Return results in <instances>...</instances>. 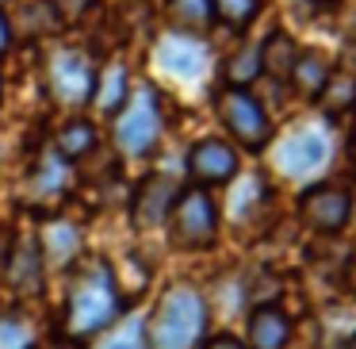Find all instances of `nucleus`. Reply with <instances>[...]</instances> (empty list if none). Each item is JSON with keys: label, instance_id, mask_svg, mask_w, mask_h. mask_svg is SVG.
<instances>
[{"label": "nucleus", "instance_id": "nucleus-1", "mask_svg": "<svg viewBox=\"0 0 356 349\" xmlns=\"http://www.w3.org/2000/svg\"><path fill=\"white\" fill-rule=\"evenodd\" d=\"M119 303L123 300H119V292H115L111 269L104 261H88L70 288L65 330H70L73 338H92V334H100L104 326L119 315Z\"/></svg>", "mask_w": 356, "mask_h": 349}, {"label": "nucleus", "instance_id": "nucleus-2", "mask_svg": "<svg viewBox=\"0 0 356 349\" xmlns=\"http://www.w3.org/2000/svg\"><path fill=\"white\" fill-rule=\"evenodd\" d=\"M203 326H207V311H203L200 292L180 284L165 292L154 326H149V341H154V349H192Z\"/></svg>", "mask_w": 356, "mask_h": 349}, {"label": "nucleus", "instance_id": "nucleus-3", "mask_svg": "<svg viewBox=\"0 0 356 349\" xmlns=\"http://www.w3.org/2000/svg\"><path fill=\"white\" fill-rule=\"evenodd\" d=\"M172 242L180 249H207L218 231V211L203 188H188L172 203Z\"/></svg>", "mask_w": 356, "mask_h": 349}, {"label": "nucleus", "instance_id": "nucleus-4", "mask_svg": "<svg viewBox=\"0 0 356 349\" xmlns=\"http://www.w3.org/2000/svg\"><path fill=\"white\" fill-rule=\"evenodd\" d=\"M218 116H222L226 131L241 142L245 150H264L272 139V127L264 108L245 93V88H222L218 93Z\"/></svg>", "mask_w": 356, "mask_h": 349}, {"label": "nucleus", "instance_id": "nucleus-5", "mask_svg": "<svg viewBox=\"0 0 356 349\" xmlns=\"http://www.w3.org/2000/svg\"><path fill=\"white\" fill-rule=\"evenodd\" d=\"M157 131H161V116H157V96L154 88H134L127 111L119 116L115 127V142L123 154H146L157 142Z\"/></svg>", "mask_w": 356, "mask_h": 349}, {"label": "nucleus", "instance_id": "nucleus-6", "mask_svg": "<svg viewBox=\"0 0 356 349\" xmlns=\"http://www.w3.org/2000/svg\"><path fill=\"white\" fill-rule=\"evenodd\" d=\"M299 215L307 219L314 231L337 234L341 226L353 219V196H348L345 188H333V185H314V188H307V192H302Z\"/></svg>", "mask_w": 356, "mask_h": 349}, {"label": "nucleus", "instance_id": "nucleus-7", "mask_svg": "<svg viewBox=\"0 0 356 349\" xmlns=\"http://www.w3.org/2000/svg\"><path fill=\"white\" fill-rule=\"evenodd\" d=\"M92 65L77 50H58L50 58V88L62 104H85L92 96Z\"/></svg>", "mask_w": 356, "mask_h": 349}, {"label": "nucleus", "instance_id": "nucleus-8", "mask_svg": "<svg viewBox=\"0 0 356 349\" xmlns=\"http://www.w3.org/2000/svg\"><path fill=\"white\" fill-rule=\"evenodd\" d=\"M188 173L200 185H226L238 173V154H234V146H226L218 139H203L188 154Z\"/></svg>", "mask_w": 356, "mask_h": 349}, {"label": "nucleus", "instance_id": "nucleus-9", "mask_svg": "<svg viewBox=\"0 0 356 349\" xmlns=\"http://www.w3.org/2000/svg\"><path fill=\"white\" fill-rule=\"evenodd\" d=\"M325 154H330V146H325L322 131H295L291 139L276 150V165L287 177H307V173H314L318 165L325 162Z\"/></svg>", "mask_w": 356, "mask_h": 349}, {"label": "nucleus", "instance_id": "nucleus-10", "mask_svg": "<svg viewBox=\"0 0 356 349\" xmlns=\"http://www.w3.org/2000/svg\"><path fill=\"white\" fill-rule=\"evenodd\" d=\"M177 196L180 192H177V185H172L169 177H149L146 185L138 188V200H134V223H138V226L161 223V219L172 211Z\"/></svg>", "mask_w": 356, "mask_h": 349}, {"label": "nucleus", "instance_id": "nucleus-11", "mask_svg": "<svg viewBox=\"0 0 356 349\" xmlns=\"http://www.w3.org/2000/svg\"><path fill=\"white\" fill-rule=\"evenodd\" d=\"M157 62L177 77H200L203 73V47L188 35H172L157 47Z\"/></svg>", "mask_w": 356, "mask_h": 349}, {"label": "nucleus", "instance_id": "nucleus-12", "mask_svg": "<svg viewBox=\"0 0 356 349\" xmlns=\"http://www.w3.org/2000/svg\"><path fill=\"white\" fill-rule=\"evenodd\" d=\"M291 338V323L280 307H257L249 318V346L253 349H284Z\"/></svg>", "mask_w": 356, "mask_h": 349}, {"label": "nucleus", "instance_id": "nucleus-13", "mask_svg": "<svg viewBox=\"0 0 356 349\" xmlns=\"http://www.w3.org/2000/svg\"><path fill=\"white\" fill-rule=\"evenodd\" d=\"M330 77H333V65L322 50H299V62H295V70H291V85L299 88V96L318 100Z\"/></svg>", "mask_w": 356, "mask_h": 349}, {"label": "nucleus", "instance_id": "nucleus-14", "mask_svg": "<svg viewBox=\"0 0 356 349\" xmlns=\"http://www.w3.org/2000/svg\"><path fill=\"white\" fill-rule=\"evenodd\" d=\"M8 280L12 288H19V292H35V288L42 284V249L35 246L31 238H24L19 246H12V257H8Z\"/></svg>", "mask_w": 356, "mask_h": 349}, {"label": "nucleus", "instance_id": "nucleus-15", "mask_svg": "<svg viewBox=\"0 0 356 349\" xmlns=\"http://www.w3.org/2000/svg\"><path fill=\"white\" fill-rule=\"evenodd\" d=\"M295 62H299V42L291 39L287 31H272L261 47V70H268L272 77H291Z\"/></svg>", "mask_w": 356, "mask_h": 349}, {"label": "nucleus", "instance_id": "nucleus-16", "mask_svg": "<svg viewBox=\"0 0 356 349\" xmlns=\"http://www.w3.org/2000/svg\"><path fill=\"white\" fill-rule=\"evenodd\" d=\"M318 100H322L325 116H341V111L356 108V77H348V73H333V77L325 81V88H322Z\"/></svg>", "mask_w": 356, "mask_h": 349}, {"label": "nucleus", "instance_id": "nucleus-17", "mask_svg": "<svg viewBox=\"0 0 356 349\" xmlns=\"http://www.w3.org/2000/svg\"><path fill=\"white\" fill-rule=\"evenodd\" d=\"M169 16L184 31H203L215 12H211V0H169Z\"/></svg>", "mask_w": 356, "mask_h": 349}, {"label": "nucleus", "instance_id": "nucleus-18", "mask_svg": "<svg viewBox=\"0 0 356 349\" xmlns=\"http://www.w3.org/2000/svg\"><path fill=\"white\" fill-rule=\"evenodd\" d=\"M127 100V70L123 65H108L100 77V88H96V104L104 111H119Z\"/></svg>", "mask_w": 356, "mask_h": 349}, {"label": "nucleus", "instance_id": "nucleus-19", "mask_svg": "<svg viewBox=\"0 0 356 349\" xmlns=\"http://www.w3.org/2000/svg\"><path fill=\"white\" fill-rule=\"evenodd\" d=\"M257 73H261V50H257V47H241L238 54L226 62V81H230V88L249 85Z\"/></svg>", "mask_w": 356, "mask_h": 349}, {"label": "nucleus", "instance_id": "nucleus-20", "mask_svg": "<svg viewBox=\"0 0 356 349\" xmlns=\"http://www.w3.org/2000/svg\"><path fill=\"white\" fill-rule=\"evenodd\" d=\"M92 146H96V134L88 123H70L58 134V154L62 157H85Z\"/></svg>", "mask_w": 356, "mask_h": 349}, {"label": "nucleus", "instance_id": "nucleus-21", "mask_svg": "<svg viewBox=\"0 0 356 349\" xmlns=\"http://www.w3.org/2000/svg\"><path fill=\"white\" fill-rule=\"evenodd\" d=\"M211 12L230 27H245L261 12V0H211Z\"/></svg>", "mask_w": 356, "mask_h": 349}, {"label": "nucleus", "instance_id": "nucleus-22", "mask_svg": "<svg viewBox=\"0 0 356 349\" xmlns=\"http://www.w3.org/2000/svg\"><path fill=\"white\" fill-rule=\"evenodd\" d=\"M0 349H31V326L19 315L0 318Z\"/></svg>", "mask_w": 356, "mask_h": 349}, {"label": "nucleus", "instance_id": "nucleus-23", "mask_svg": "<svg viewBox=\"0 0 356 349\" xmlns=\"http://www.w3.org/2000/svg\"><path fill=\"white\" fill-rule=\"evenodd\" d=\"M24 20H31V35H39V31H58V27H62V16H58L54 0H35V4H27V8H24Z\"/></svg>", "mask_w": 356, "mask_h": 349}, {"label": "nucleus", "instance_id": "nucleus-24", "mask_svg": "<svg viewBox=\"0 0 356 349\" xmlns=\"http://www.w3.org/2000/svg\"><path fill=\"white\" fill-rule=\"evenodd\" d=\"M146 341H142V323L138 318H127L119 330H111L108 338L100 341V349H142Z\"/></svg>", "mask_w": 356, "mask_h": 349}, {"label": "nucleus", "instance_id": "nucleus-25", "mask_svg": "<svg viewBox=\"0 0 356 349\" xmlns=\"http://www.w3.org/2000/svg\"><path fill=\"white\" fill-rule=\"evenodd\" d=\"M42 246L54 249L58 257H65L70 249H77V231H73L70 223H54V226L47 231V238H42Z\"/></svg>", "mask_w": 356, "mask_h": 349}, {"label": "nucleus", "instance_id": "nucleus-26", "mask_svg": "<svg viewBox=\"0 0 356 349\" xmlns=\"http://www.w3.org/2000/svg\"><path fill=\"white\" fill-rule=\"evenodd\" d=\"M203 349H245V346H241L238 338H230V334H218V338H211Z\"/></svg>", "mask_w": 356, "mask_h": 349}, {"label": "nucleus", "instance_id": "nucleus-27", "mask_svg": "<svg viewBox=\"0 0 356 349\" xmlns=\"http://www.w3.org/2000/svg\"><path fill=\"white\" fill-rule=\"evenodd\" d=\"M8 257H12V234L4 231V226H0V269L8 265Z\"/></svg>", "mask_w": 356, "mask_h": 349}, {"label": "nucleus", "instance_id": "nucleus-28", "mask_svg": "<svg viewBox=\"0 0 356 349\" xmlns=\"http://www.w3.org/2000/svg\"><path fill=\"white\" fill-rule=\"evenodd\" d=\"M8 42H12V27H8V20L0 16V54L8 50Z\"/></svg>", "mask_w": 356, "mask_h": 349}, {"label": "nucleus", "instance_id": "nucleus-29", "mask_svg": "<svg viewBox=\"0 0 356 349\" xmlns=\"http://www.w3.org/2000/svg\"><path fill=\"white\" fill-rule=\"evenodd\" d=\"M337 349H356V334H353V338H348V341H341Z\"/></svg>", "mask_w": 356, "mask_h": 349}, {"label": "nucleus", "instance_id": "nucleus-30", "mask_svg": "<svg viewBox=\"0 0 356 349\" xmlns=\"http://www.w3.org/2000/svg\"><path fill=\"white\" fill-rule=\"evenodd\" d=\"M54 349H77L73 341H54Z\"/></svg>", "mask_w": 356, "mask_h": 349}, {"label": "nucleus", "instance_id": "nucleus-31", "mask_svg": "<svg viewBox=\"0 0 356 349\" xmlns=\"http://www.w3.org/2000/svg\"><path fill=\"white\" fill-rule=\"evenodd\" d=\"M314 4H337V0H314Z\"/></svg>", "mask_w": 356, "mask_h": 349}, {"label": "nucleus", "instance_id": "nucleus-32", "mask_svg": "<svg viewBox=\"0 0 356 349\" xmlns=\"http://www.w3.org/2000/svg\"><path fill=\"white\" fill-rule=\"evenodd\" d=\"M353 157H356V131H353Z\"/></svg>", "mask_w": 356, "mask_h": 349}, {"label": "nucleus", "instance_id": "nucleus-33", "mask_svg": "<svg viewBox=\"0 0 356 349\" xmlns=\"http://www.w3.org/2000/svg\"><path fill=\"white\" fill-rule=\"evenodd\" d=\"M0 4H4V0H0Z\"/></svg>", "mask_w": 356, "mask_h": 349}]
</instances>
